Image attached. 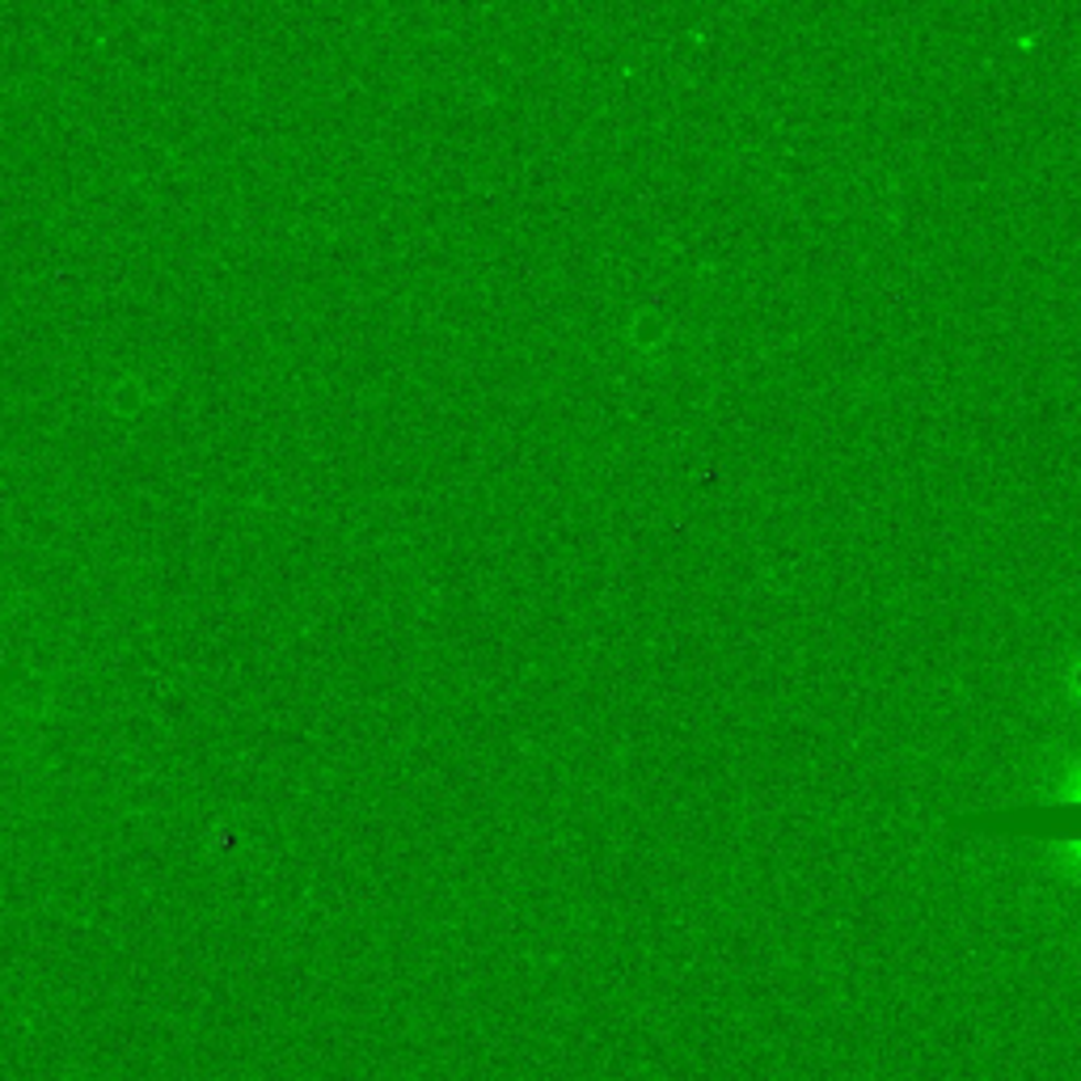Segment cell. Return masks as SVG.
<instances>
[{"instance_id": "6da1fadb", "label": "cell", "mask_w": 1081, "mask_h": 1081, "mask_svg": "<svg viewBox=\"0 0 1081 1081\" xmlns=\"http://www.w3.org/2000/svg\"><path fill=\"white\" fill-rule=\"evenodd\" d=\"M951 829L988 832V836H1027L1048 845H1081V799H1044V803L1002 807V811H955Z\"/></svg>"}, {"instance_id": "7a4b0ae2", "label": "cell", "mask_w": 1081, "mask_h": 1081, "mask_svg": "<svg viewBox=\"0 0 1081 1081\" xmlns=\"http://www.w3.org/2000/svg\"><path fill=\"white\" fill-rule=\"evenodd\" d=\"M9 680H18V672L13 668H0V684H9Z\"/></svg>"}]
</instances>
